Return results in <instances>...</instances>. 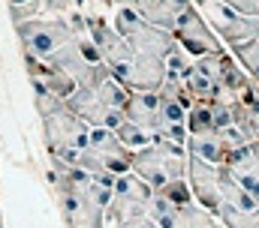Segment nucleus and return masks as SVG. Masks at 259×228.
Masks as SVG:
<instances>
[{
	"label": "nucleus",
	"mask_w": 259,
	"mask_h": 228,
	"mask_svg": "<svg viewBox=\"0 0 259 228\" xmlns=\"http://www.w3.org/2000/svg\"><path fill=\"white\" fill-rule=\"evenodd\" d=\"M229 3L238 15H247V18H259V0H223Z\"/></svg>",
	"instance_id": "nucleus-30"
},
{
	"label": "nucleus",
	"mask_w": 259,
	"mask_h": 228,
	"mask_svg": "<svg viewBox=\"0 0 259 228\" xmlns=\"http://www.w3.org/2000/svg\"><path fill=\"white\" fill-rule=\"evenodd\" d=\"M175 39H178V45H181L187 54H193V57L226 51V42H223V39L217 36V30L205 21L202 9H199L196 3L181 15V21H178V27H175Z\"/></svg>",
	"instance_id": "nucleus-9"
},
{
	"label": "nucleus",
	"mask_w": 259,
	"mask_h": 228,
	"mask_svg": "<svg viewBox=\"0 0 259 228\" xmlns=\"http://www.w3.org/2000/svg\"><path fill=\"white\" fill-rule=\"evenodd\" d=\"M24 63H27V78H30L33 90L52 93L58 99H69L78 90V84L66 75L64 69H58V66H52V63H46L39 57H30V54H24Z\"/></svg>",
	"instance_id": "nucleus-14"
},
{
	"label": "nucleus",
	"mask_w": 259,
	"mask_h": 228,
	"mask_svg": "<svg viewBox=\"0 0 259 228\" xmlns=\"http://www.w3.org/2000/svg\"><path fill=\"white\" fill-rule=\"evenodd\" d=\"M130 93H133V90H130L124 81H118L115 75H109V78H106V81L97 87V96H100V99H103L109 108H115V111H124V105H127Z\"/></svg>",
	"instance_id": "nucleus-23"
},
{
	"label": "nucleus",
	"mask_w": 259,
	"mask_h": 228,
	"mask_svg": "<svg viewBox=\"0 0 259 228\" xmlns=\"http://www.w3.org/2000/svg\"><path fill=\"white\" fill-rule=\"evenodd\" d=\"M33 105H36V114L42 120L46 150H52V147H88L91 126H88V120H81L69 108L66 99L33 90Z\"/></svg>",
	"instance_id": "nucleus-1"
},
{
	"label": "nucleus",
	"mask_w": 259,
	"mask_h": 228,
	"mask_svg": "<svg viewBox=\"0 0 259 228\" xmlns=\"http://www.w3.org/2000/svg\"><path fill=\"white\" fill-rule=\"evenodd\" d=\"M187 153L202 159V162H211V165H226L232 150L220 138V132H211V135H190L187 138Z\"/></svg>",
	"instance_id": "nucleus-19"
},
{
	"label": "nucleus",
	"mask_w": 259,
	"mask_h": 228,
	"mask_svg": "<svg viewBox=\"0 0 259 228\" xmlns=\"http://www.w3.org/2000/svg\"><path fill=\"white\" fill-rule=\"evenodd\" d=\"M187 132L190 135H211L214 129V108L211 102H193L187 111Z\"/></svg>",
	"instance_id": "nucleus-22"
},
{
	"label": "nucleus",
	"mask_w": 259,
	"mask_h": 228,
	"mask_svg": "<svg viewBox=\"0 0 259 228\" xmlns=\"http://www.w3.org/2000/svg\"><path fill=\"white\" fill-rule=\"evenodd\" d=\"M124 114H127L133 123L151 129L154 135L166 126V120H163V96H160V90H133L130 99H127V105H124Z\"/></svg>",
	"instance_id": "nucleus-15"
},
{
	"label": "nucleus",
	"mask_w": 259,
	"mask_h": 228,
	"mask_svg": "<svg viewBox=\"0 0 259 228\" xmlns=\"http://www.w3.org/2000/svg\"><path fill=\"white\" fill-rule=\"evenodd\" d=\"M169 78V69H166V60L160 57H142L136 54L130 63V72L124 78L130 90H160Z\"/></svg>",
	"instance_id": "nucleus-16"
},
{
	"label": "nucleus",
	"mask_w": 259,
	"mask_h": 228,
	"mask_svg": "<svg viewBox=\"0 0 259 228\" xmlns=\"http://www.w3.org/2000/svg\"><path fill=\"white\" fill-rule=\"evenodd\" d=\"M217 219L223 228H259V204L226 168H223V204L217 210Z\"/></svg>",
	"instance_id": "nucleus-8"
},
{
	"label": "nucleus",
	"mask_w": 259,
	"mask_h": 228,
	"mask_svg": "<svg viewBox=\"0 0 259 228\" xmlns=\"http://www.w3.org/2000/svg\"><path fill=\"white\" fill-rule=\"evenodd\" d=\"M39 0H9V9H24V6H33Z\"/></svg>",
	"instance_id": "nucleus-31"
},
{
	"label": "nucleus",
	"mask_w": 259,
	"mask_h": 228,
	"mask_svg": "<svg viewBox=\"0 0 259 228\" xmlns=\"http://www.w3.org/2000/svg\"><path fill=\"white\" fill-rule=\"evenodd\" d=\"M88 147L94 150V156L112 171V174H127L133 171V150L118 138L115 129H106V126H91V138H88Z\"/></svg>",
	"instance_id": "nucleus-11"
},
{
	"label": "nucleus",
	"mask_w": 259,
	"mask_h": 228,
	"mask_svg": "<svg viewBox=\"0 0 259 228\" xmlns=\"http://www.w3.org/2000/svg\"><path fill=\"white\" fill-rule=\"evenodd\" d=\"M187 162H190L187 144H175V141H166V138L154 135V144L133 153V174H139L157 192L169 180H184L187 177Z\"/></svg>",
	"instance_id": "nucleus-2"
},
{
	"label": "nucleus",
	"mask_w": 259,
	"mask_h": 228,
	"mask_svg": "<svg viewBox=\"0 0 259 228\" xmlns=\"http://www.w3.org/2000/svg\"><path fill=\"white\" fill-rule=\"evenodd\" d=\"M112 24L118 27V33H124V39L130 42L133 54H142V57H166L178 48V39L172 30H163L157 24H151L139 9L133 6H118L112 12Z\"/></svg>",
	"instance_id": "nucleus-3"
},
{
	"label": "nucleus",
	"mask_w": 259,
	"mask_h": 228,
	"mask_svg": "<svg viewBox=\"0 0 259 228\" xmlns=\"http://www.w3.org/2000/svg\"><path fill=\"white\" fill-rule=\"evenodd\" d=\"M88 18V15H84ZM88 36L94 39V45L100 48V54L106 60V66L112 69V75L118 81H124L130 72V63H133V48L124 39V33H118V27L109 21V18H88Z\"/></svg>",
	"instance_id": "nucleus-6"
},
{
	"label": "nucleus",
	"mask_w": 259,
	"mask_h": 228,
	"mask_svg": "<svg viewBox=\"0 0 259 228\" xmlns=\"http://www.w3.org/2000/svg\"><path fill=\"white\" fill-rule=\"evenodd\" d=\"M115 132H118V138L127 144L133 153H136V150H142V147H148V144H154V132H151V129H145V126H139V123H133L130 117L118 126V129H115Z\"/></svg>",
	"instance_id": "nucleus-24"
},
{
	"label": "nucleus",
	"mask_w": 259,
	"mask_h": 228,
	"mask_svg": "<svg viewBox=\"0 0 259 228\" xmlns=\"http://www.w3.org/2000/svg\"><path fill=\"white\" fill-rule=\"evenodd\" d=\"M0 228H6V225H3V213H0Z\"/></svg>",
	"instance_id": "nucleus-33"
},
{
	"label": "nucleus",
	"mask_w": 259,
	"mask_h": 228,
	"mask_svg": "<svg viewBox=\"0 0 259 228\" xmlns=\"http://www.w3.org/2000/svg\"><path fill=\"white\" fill-rule=\"evenodd\" d=\"M193 60H196L193 54H187V51L178 45L172 54L166 57V69H169V78H172V81H184V78L193 72Z\"/></svg>",
	"instance_id": "nucleus-26"
},
{
	"label": "nucleus",
	"mask_w": 259,
	"mask_h": 228,
	"mask_svg": "<svg viewBox=\"0 0 259 228\" xmlns=\"http://www.w3.org/2000/svg\"><path fill=\"white\" fill-rule=\"evenodd\" d=\"M69 108L78 114L81 120H88V126H106V129H118L124 120H127V114L124 111H115V108H109L100 96H97V90H91V87H78L69 99Z\"/></svg>",
	"instance_id": "nucleus-13"
},
{
	"label": "nucleus",
	"mask_w": 259,
	"mask_h": 228,
	"mask_svg": "<svg viewBox=\"0 0 259 228\" xmlns=\"http://www.w3.org/2000/svg\"><path fill=\"white\" fill-rule=\"evenodd\" d=\"M229 51H232V57H235V60L259 81V39L235 42V45H229Z\"/></svg>",
	"instance_id": "nucleus-25"
},
{
	"label": "nucleus",
	"mask_w": 259,
	"mask_h": 228,
	"mask_svg": "<svg viewBox=\"0 0 259 228\" xmlns=\"http://www.w3.org/2000/svg\"><path fill=\"white\" fill-rule=\"evenodd\" d=\"M15 33L21 39L24 54L39 57V60H49L75 39V30L69 27L66 18H42V15L30 18L24 24H15Z\"/></svg>",
	"instance_id": "nucleus-4"
},
{
	"label": "nucleus",
	"mask_w": 259,
	"mask_h": 228,
	"mask_svg": "<svg viewBox=\"0 0 259 228\" xmlns=\"http://www.w3.org/2000/svg\"><path fill=\"white\" fill-rule=\"evenodd\" d=\"M148 216L160 228H223L220 219L211 210H205L199 201L175 204V201H169L160 192H154V201H151V213Z\"/></svg>",
	"instance_id": "nucleus-7"
},
{
	"label": "nucleus",
	"mask_w": 259,
	"mask_h": 228,
	"mask_svg": "<svg viewBox=\"0 0 259 228\" xmlns=\"http://www.w3.org/2000/svg\"><path fill=\"white\" fill-rule=\"evenodd\" d=\"M75 9H78V0H42V12H49L52 18H66Z\"/></svg>",
	"instance_id": "nucleus-28"
},
{
	"label": "nucleus",
	"mask_w": 259,
	"mask_h": 228,
	"mask_svg": "<svg viewBox=\"0 0 259 228\" xmlns=\"http://www.w3.org/2000/svg\"><path fill=\"white\" fill-rule=\"evenodd\" d=\"M190 6H193V0H142V15H145L151 24H157V27L175 33L181 15H184Z\"/></svg>",
	"instance_id": "nucleus-18"
},
{
	"label": "nucleus",
	"mask_w": 259,
	"mask_h": 228,
	"mask_svg": "<svg viewBox=\"0 0 259 228\" xmlns=\"http://www.w3.org/2000/svg\"><path fill=\"white\" fill-rule=\"evenodd\" d=\"M118 6H133V9L142 12V0H115V9H118Z\"/></svg>",
	"instance_id": "nucleus-32"
},
{
	"label": "nucleus",
	"mask_w": 259,
	"mask_h": 228,
	"mask_svg": "<svg viewBox=\"0 0 259 228\" xmlns=\"http://www.w3.org/2000/svg\"><path fill=\"white\" fill-rule=\"evenodd\" d=\"M235 126L247 135V141H259V81H253L241 96L229 99Z\"/></svg>",
	"instance_id": "nucleus-17"
},
{
	"label": "nucleus",
	"mask_w": 259,
	"mask_h": 228,
	"mask_svg": "<svg viewBox=\"0 0 259 228\" xmlns=\"http://www.w3.org/2000/svg\"><path fill=\"white\" fill-rule=\"evenodd\" d=\"M187 183L193 189L196 201L217 216V210L223 204V168L190 156V162H187Z\"/></svg>",
	"instance_id": "nucleus-10"
},
{
	"label": "nucleus",
	"mask_w": 259,
	"mask_h": 228,
	"mask_svg": "<svg viewBox=\"0 0 259 228\" xmlns=\"http://www.w3.org/2000/svg\"><path fill=\"white\" fill-rule=\"evenodd\" d=\"M157 138H166V141H175V144H187L190 132H187V123H166L157 132Z\"/></svg>",
	"instance_id": "nucleus-29"
},
{
	"label": "nucleus",
	"mask_w": 259,
	"mask_h": 228,
	"mask_svg": "<svg viewBox=\"0 0 259 228\" xmlns=\"http://www.w3.org/2000/svg\"><path fill=\"white\" fill-rule=\"evenodd\" d=\"M115 180H118V174H94V177L88 180V186H84L88 198H91L97 207L109 210V207H112V198H115Z\"/></svg>",
	"instance_id": "nucleus-21"
},
{
	"label": "nucleus",
	"mask_w": 259,
	"mask_h": 228,
	"mask_svg": "<svg viewBox=\"0 0 259 228\" xmlns=\"http://www.w3.org/2000/svg\"><path fill=\"white\" fill-rule=\"evenodd\" d=\"M223 168L235 171V174H250V177H259V141H247L241 147H235L226 159Z\"/></svg>",
	"instance_id": "nucleus-20"
},
{
	"label": "nucleus",
	"mask_w": 259,
	"mask_h": 228,
	"mask_svg": "<svg viewBox=\"0 0 259 228\" xmlns=\"http://www.w3.org/2000/svg\"><path fill=\"white\" fill-rule=\"evenodd\" d=\"M151 201H154V186H148L133 171L118 174L115 198H112V207L106 210V219H109V225H118V222L133 219V216H148L151 213Z\"/></svg>",
	"instance_id": "nucleus-5"
},
{
	"label": "nucleus",
	"mask_w": 259,
	"mask_h": 228,
	"mask_svg": "<svg viewBox=\"0 0 259 228\" xmlns=\"http://www.w3.org/2000/svg\"><path fill=\"white\" fill-rule=\"evenodd\" d=\"M58 195V207L64 213L66 228H106L109 219H106V210L97 207L88 192H55Z\"/></svg>",
	"instance_id": "nucleus-12"
},
{
	"label": "nucleus",
	"mask_w": 259,
	"mask_h": 228,
	"mask_svg": "<svg viewBox=\"0 0 259 228\" xmlns=\"http://www.w3.org/2000/svg\"><path fill=\"white\" fill-rule=\"evenodd\" d=\"M160 195H166L169 201H175V204H190V201H196L193 189H190V183H187V177L184 180H169L163 189H157Z\"/></svg>",
	"instance_id": "nucleus-27"
}]
</instances>
